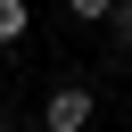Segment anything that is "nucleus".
I'll use <instances>...</instances> for the list:
<instances>
[{
  "instance_id": "obj_1",
  "label": "nucleus",
  "mask_w": 132,
  "mask_h": 132,
  "mask_svg": "<svg viewBox=\"0 0 132 132\" xmlns=\"http://www.w3.org/2000/svg\"><path fill=\"white\" fill-rule=\"evenodd\" d=\"M41 124H50V132H91V91H82V82H58V91L41 99Z\"/></svg>"
},
{
  "instance_id": "obj_2",
  "label": "nucleus",
  "mask_w": 132,
  "mask_h": 132,
  "mask_svg": "<svg viewBox=\"0 0 132 132\" xmlns=\"http://www.w3.org/2000/svg\"><path fill=\"white\" fill-rule=\"evenodd\" d=\"M25 25H33V8L25 0H0V41H25Z\"/></svg>"
},
{
  "instance_id": "obj_3",
  "label": "nucleus",
  "mask_w": 132,
  "mask_h": 132,
  "mask_svg": "<svg viewBox=\"0 0 132 132\" xmlns=\"http://www.w3.org/2000/svg\"><path fill=\"white\" fill-rule=\"evenodd\" d=\"M66 16H82V25H107V16H116V0H66Z\"/></svg>"
},
{
  "instance_id": "obj_4",
  "label": "nucleus",
  "mask_w": 132,
  "mask_h": 132,
  "mask_svg": "<svg viewBox=\"0 0 132 132\" xmlns=\"http://www.w3.org/2000/svg\"><path fill=\"white\" fill-rule=\"evenodd\" d=\"M107 25H116V41H124V58H132V0H116V16H107Z\"/></svg>"
},
{
  "instance_id": "obj_5",
  "label": "nucleus",
  "mask_w": 132,
  "mask_h": 132,
  "mask_svg": "<svg viewBox=\"0 0 132 132\" xmlns=\"http://www.w3.org/2000/svg\"><path fill=\"white\" fill-rule=\"evenodd\" d=\"M33 132H50V124H33Z\"/></svg>"
},
{
  "instance_id": "obj_6",
  "label": "nucleus",
  "mask_w": 132,
  "mask_h": 132,
  "mask_svg": "<svg viewBox=\"0 0 132 132\" xmlns=\"http://www.w3.org/2000/svg\"><path fill=\"white\" fill-rule=\"evenodd\" d=\"M0 132H8V116H0Z\"/></svg>"
}]
</instances>
